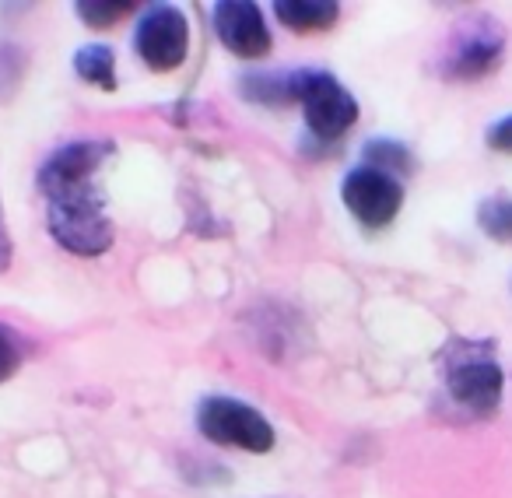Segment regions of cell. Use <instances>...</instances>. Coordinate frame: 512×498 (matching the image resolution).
Instances as JSON below:
<instances>
[{
	"mask_svg": "<svg viewBox=\"0 0 512 498\" xmlns=\"http://www.w3.org/2000/svg\"><path fill=\"white\" fill-rule=\"evenodd\" d=\"M498 53H502V43H498L495 32H467L456 43L446 71L449 78H481L484 71L498 64Z\"/></svg>",
	"mask_w": 512,
	"mask_h": 498,
	"instance_id": "8",
	"label": "cell"
},
{
	"mask_svg": "<svg viewBox=\"0 0 512 498\" xmlns=\"http://www.w3.org/2000/svg\"><path fill=\"white\" fill-rule=\"evenodd\" d=\"M11 267V235L8 225H4V211H0V274Z\"/></svg>",
	"mask_w": 512,
	"mask_h": 498,
	"instance_id": "17",
	"label": "cell"
},
{
	"mask_svg": "<svg viewBox=\"0 0 512 498\" xmlns=\"http://www.w3.org/2000/svg\"><path fill=\"white\" fill-rule=\"evenodd\" d=\"M477 221H481L484 235L498 242H512V200L509 197H491L477 207Z\"/></svg>",
	"mask_w": 512,
	"mask_h": 498,
	"instance_id": "12",
	"label": "cell"
},
{
	"mask_svg": "<svg viewBox=\"0 0 512 498\" xmlns=\"http://www.w3.org/2000/svg\"><path fill=\"white\" fill-rule=\"evenodd\" d=\"M299 102L306 109V123L316 137L334 141L358 120V102L351 92L327 71H302Z\"/></svg>",
	"mask_w": 512,
	"mask_h": 498,
	"instance_id": "3",
	"label": "cell"
},
{
	"mask_svg": "<svg viewBox=\"0 0 512 498\" xmlns=\"http://www.w3.org/2000/svg\"><path fill=\"white\" fill-rule=\"evenodd\" d=\"M453 362L446 365V386L463 407L474 414H491L502 400V369L495 358H488L481 348L456 344Z\"/></svg>",
	"mask_w": 512,
	"mask_h": 498,
	"instance_id": "4",
	"label": "cell"
},
{
	"mask_svg": "<svg viewBox=\"0 0 512 498\" xmlns=\"http://www.w3.org/2000/svg\"><path fill=\"white\" fill-rule=\"evenodd\" d=\"M134 46L151 71H176L190 50V25L179 8L158 4L137 22Z\"/></svg>",
	"mask_w": 512,
	"mask_h": 498,
	"instance_id": "5",
	"label": "cell"
},
{
	"mask_svg": "<svg viewBox=\"0 0 512 498\" xmlns=\"http://www.w3.org/2000/svg\"><path fill=\"white\" fill-rule=\"evenodd\" d=\"M341 197L348 204V211L365 228H383L397 218L400 204H404V186L393 176H386V172L362 165V169L348 172V179L341 186Z\"/></svg>",
	"mask_w": 512,
	"mask_h": 498,
	"instance_id": "6",
	"label": "cell"
},
{
	"mask_svg": "<svg viewBox=\"0 0 512 498\" xmlns=\"http://www.w3.org/2000/svg\"><path fill=\"white\" fill-rule=\"evenodd\" d=\"M214 32L218 39L242 60H260L271 53V32L256 4L246 0H225L214 8Z\"/></svg>",
	"mask_w": 512,
	"mask_h": 498,
	"instance_id": "7",
	"label": "cell"
},
{
	"mask_svg": "<svg viewBox=\"0 0 512 498\" xmlns=\"http://www.w3.org/2000/svg\"><path fill=\"white\" fill-rule=\"evenodd\" d=\"M365 158H369V169H379V172H411L414 169V158L404 144L397 141H369L365 148Z\"/></svg>",
	"mask_w": 512,
	"mask_h": 498,
	"instance_id": "13",
	"label": "cell"
},
{
	"mask_svg": "<svg viewBox=\"0 0 512 498\" xmlns=\"http://www.w3.org/2000/svg\"><path fill=\"white\" fill-rule=\"evenodd\" d=\"M274 15L292 32H323L337 22L341 11H337L334 0H278Z\"/></svg>",
	"mask_w": 512,
	"mask_h": 498,
	"instance_id": "9",
	"label": "cell"
},
{
	"mask_svg": "<svg viewBox=\"0 0 512 498\" xmlns=\"http://www.w3.org/2000/svg\"><path fill=\"white\" fill-rule=\"evenodd\" d=\"M74 71L85 81H92L95 88H106V92L116 88V57H113V50L102 43L81 46V50L74 53Z\"/></svg>",
	"mask_w": 512,
	"mask_h": 498,
	"instance_id": "10",
	"label": "cell"
},
{
	"mask_svg": "<svg viewBox=\"0 0 512 498\" xmlns=\"http://www.w3.org/2000/svg\"><path fill=\"white\" fill-rule=\"evenodd\" d=\"M18 362H22V348H18V337L8 327H0V383L8 376H15Z\"/></svg>",
	"mask_w": 512,
	"mask_h": 498,
	"instance_id": "15",
	"label": "cell"
},
{
	"mask_svg": "<svg viewBox=\"0 0 512 498\" xmlns=\"http://www.w3.org/2000/svg\"><path fill=\"white\" fill-rule=\"evenodd\" d=\"M197 425L218 446H239L246 453H267L274 446L271 421L232 397H207L197 411Z\"/></svg>",
	"mask_w": 512,
	"mask_h": 498,
	"instance_id": "2",
	"label": "cell"
},
{
	"mask_svg": "<svg viewBox=\"0 0 512 498\" xmlns=\"http://www.w3.org/2000/svg\"><path fill=\"white\" fill-rule=\"evenodd\" d=\"M299 74H253V78H246L242 85H246V95L249 99H260L267 102V106H285V102L299 99Z\"/></svg>",
	"mask_w": 512,
	"mask_h": 498,
	"instance_id": "11",
	"label": "cell"
},
{
	"mask_svg": "<svg viewBox=\"0 0 512 498\" xmlns=\"http://www.w3.org/2000/svg\"><path fill=\"white\" fill-rule=\"evenodd\" d=\"M134 11V4L130 0H88V4H78V15L85 25H92V29H106V25L120 22L123 15H130Z\"/></svg>",
	"mask_w": 512,
	"mask_h": 498,
	"instance_id": "14",
	"label": "cell"
},
{
	"mask_svg": "<svg viewBox=\"0 0 512 498\" xmlns=\"http://www.w3.org/2000/svg\"><path fill=\"white\" fill-rule=\"evenodd\" d=\"M113 155V141H74L64 144L39 172L46 193L50 232L78 257H99L113 246V221L95 190L92 176Z\"/></svg>",
	"mask_w": 512,
	"mask_h": 498,
	"instance_id": "1",
	"label": "cell"
},
{
	"mask_svg": "<svg viewBox=\"0 0 512 498\" xmlns=\"http://www.w3.org/2000/svg\"><path fill=\"white\" fill-rule=\"evenodd\" d=\"M488 144L495 151H505V155H512V116H505L502 123H495V127L488 130Z\"/></svg>",
	"mask_w": 512,
	"mask_h": 498,
	"instance_id": "16",
	"label": "cell"
}]
</instances>
